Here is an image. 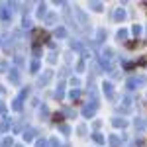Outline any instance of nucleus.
<instances>
[{
	"label": "nucleus",
	"instance_id": "10",
	"mask_svg": "<svg viewBox=\"0 0 147 147\" xmlns=\"http://www.w3.org/2000/svg\"><path fill=\"white\" fill-rule=\"evenodd\" d=\"M131 34H134V35L137 37V35L141 34V26H134V28H131Z\"/></svg>",
	"mask_w": 147,
	"mask_h": 147
},
{
	"label": "nucleus",
	"instance_id": "4",
	"mask_svg": "<svg viewBox=\"0 0 147 147\" xmlns=\"http://www.w3.org/2000/svg\"><path fill=\"white\" fill-rule=\"evenodd\" d=\"M114 18H116L118 22H122V20H125V10H124V8H118V10L114 12Z\"/></svg>",
	"mask_w": 147,
	"mask_h": 147
},
{
	"label": "nucleus",
	"instance_id": "9",
	"mask_svg": "<svg viewBox=\"0 0 147 147\" xmlns=\"http://www.w3.org/2000/svg\"><path fill=\"white\" fill-rule=\"evenodd\" d=\"M125 37H127V32H125V30H118V39L125 41Z\"/></svg>",
	"mask_w": 147,
	"mask_h": 147
},
{
	"label": "nucleus",
	"instance_id": "8",
	"mask_svg": "<svg viewBox=\"0 0 147 147\" xmlns=\"http://www.w3.org/2000/svg\"><path fill=\"white\" fill-rule=\"evenodd\" d=\"M145 125H147L145 120H141V118H136V127H137V129H143Z\"/></svg>",
	"mask_w": 147,
	"mask_h": 147
},
{
	"label": "nucleus",
	"instance_id": "15",
	"mask_svg": "<svg viewBox=\"0 0 147 147\" xmlns=\"http://www.w3.org/2000/svg\"><path fill=\"white\" fill-rule=\"evenodd\" d=\"M145 34H147V30H145Z\"/></svg>",
	"mask_w": 147,
	"mask_h": 147
},
{
	"label": "nucleus",
	"instance_id": "14",
	"mask_svg": "<svg viewBox=\"0 0 147 147\" xmlns=\"http://www.w3.org/2000/svg\"><path fill=\"white\" fill-rule=\"evenodd\" d=\"M57 35H61V37H63V35H65V30H63V28H59V30H57Z\"/></svg>",
	"mask_w": 147,
	"mask_h": 147
},
{
	"label": "nucleus",
	"instance_id": "13",
	"mask_svg": "<svg viewBox=\"0 0 147 147\" xmlns=\"http://www.w3.org/2000/svg\"><path fill=\"white\" fill-rule=\"evenodd\" d=\"M71 98H79V90H73V92H71Z\"/></svg>",
	"mask_w": 147,
	"mask_h": 147
},
{
	"label": "nucleus",
	"instance_id": "12",
	"mask_svg": "<svg viewBox=\"0 0 147 147\" xmlns=\"http://www.w3.org/2000/svg\"><path fill=\"white\" fill-rule=\"evenodd\" d=\"M104 37H106V32H104V30H98V39H104Z\"/></svg>",
	"mask_w": 147,
	"mask_h": 147
},
{
	"label": "nucleus",
	"instance_id": "7",
	"mask_svg": "<svg viewBox=\"0 0 147 147\" xmlns=\"http://www.w3.org/2000/svg\"><path fill=\"white\" fill-rule=\"evenodd\" d=\"M90 8L96 10V12H102L104 10V4H102V2H90Z\"/></svg>",
	"mask_w": 147,
	"mask_h": 147
},
{
	"label": "nucleus",
	"instance_id": "2",
	"mask_svg": "<svg viewBox=\"0 0 147 147\" xmlns=\"http://www.w3.org/2000/svg\"><path fill=\"white\" fill-rule=\"evenodd\" d=\"M102 86H104V94H106L108 98H114V86H112V82H104Z\"/></svg>",
	"mask_w": 147,
	"mask_h": 147
},
{
	"label": "nucleus",
	"instance_id": "3",
	"mask_svg": "<svg viewBox=\"0 0 147 147\" xmlns=\"http://www.w3.org/2000/svg\"><path fill=\"white\" fill-rule=\"evenodd\" d=\"M96 108H98V104H90V106H84V110H82V114H84V116H88V118H90L92 114L96 112Z\"/></svg>",
	"mask_w": 147,
	"mask_h": 147
},
{
	"label": "nucleus",
	"instance_id": "5",
	"mask_svg": "<svg viewBox=\"0 0 147 147\" xmlns=\"http://www.w3.org/2000/svg\"><path fill=\"white\" fill-rule=\"evenodd\" d=\"M112 124H114V127H125V125H127V122H125L124 118H114Z\"/></svg>",
	"mask_w": 147,
	"mask_h": 147
},
{
	"label": "nucleus",
	"instance_id": "1",
	"mask_svg": "<svg viewBox=\"0 0 147 147\" xmlns=\"http://www.w3.org/2000/svg\"><path fill=\"white\" fill-rule=\"evenodd\" d=\"M145 82H147V77H129V79H127V88L134 90L139 84H145Z\"/></svg>",
	"mask_w": 147,
	"mask_h": 147
},
{
	"label": "nucleus",
	"instance_id": "6",
	"mask_svg": "<svg viewBox=\"0 0 147 147\" xmlns=\"http://www.w3.org/2000/svg\"><path fill=\"white\" fill-rule=\"evenodd\" d=\"M92 139H94V141H96V143H98V145H104V141H106V139H104V136H102V134H92Z\"/></svg>",
	"mask_w": 147,
	"mask_h": 147
},
{
	"label": "nucleus",
	"instance_id": "11",
	"mask_svg": "<svg viewBox=\"0 0 147 147\" xmlns=\"http://www.w3.org/2000/svg\"><path fill=\"white\" fill-rule=\"evenodd\" d=\"M110 143H112V147H116V145H118V143H120L118 136H112V137H110Z\"/></svg>",
	"mask_w": 147,
	"mask_h": 147
}]
</instances>
